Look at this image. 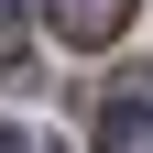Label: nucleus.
<instances>
[{
	"label": "nucleus",
	"mask_w": 153,
	"mask_h": 153,
	"mask_svg": "<svg viewBox=\"0 0 153 153\" xmlns=\"http://www.w3.org/2000/svg\"><path fill=\"white\" fill-rule=\"evenodd\" d=\"M44 22L66 33V44L99 55V44H120V33H131V0H44Z\"/></svg>",
	"instance_id": "nucleus-1"
},
{
	"label": "nucleus",
	"mask_w": 153,
	"mask_h": 153,
	"mask_svg": "<svg viewBox=\"0 0 153 153\" xmlns=\"http://www.w3.org/2000/svg\"><path fill=\"white\" fill-rule=\"evenodd\" d=\"M99 153H153V99H142V88L99 109Z\"/></svg>",
	"instance_id": "nucleus-2"
},
{
	"label": "nucleus",
	"mask_w": 153,
	"mask_h": 153,
	"mask_svg": "<svg viewBox=\"0 0 153 153\" xmlns=\"http://www.w3.org/2000/svg\"><path fill=\"white\" fill-rule=\"evenodd\" d=\"M0 76H33V22H22V0H0Z\"/></svg>",
	"instance_id": "nucleus-3"
},
{
	"label": "nucleus",
	"mask_w": 153,
	"mask_h": 153,
	"mask_svg": "<svg viewBox=\"0 0 153 153\" xmlns=\"http://www.w3.org/2000/svg\"><path fill=\"white\" fill-rule=\"evenodd\" d=\"M0 153H55V142H33V131H11V120H0Z\"/></svg>",
	"instance_id": "nucleus-4"
}]
</instances>
